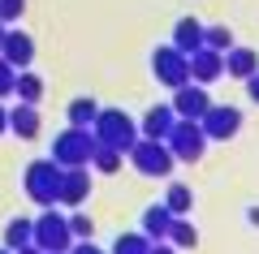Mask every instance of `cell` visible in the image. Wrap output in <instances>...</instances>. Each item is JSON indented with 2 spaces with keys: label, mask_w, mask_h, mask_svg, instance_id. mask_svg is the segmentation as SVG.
I'll list each match as a JSON object with an SVG mask.
<instances>
[{
  "label": "cell",
  "mask_w": 259,
  "mask_h": 254,
  "mask_svg": "<svg viewBox=\"0 0 259 254\" xmlns=\"http://www.w3.org/2000/svg\"><path fill=\"white\" fill-rule=\"evenodd\" d=\"M22 13H26V0H0V22H5V26L22 22Z\"/></svg>",
  "instance_id": "4316f807"
},
{
  "label": "cell",
  "mask_w": 259,
  "mask_h": 254,
  "mask_svg": "<svg viewBox=\"0 0 259 254\" xmlns=\"http://www.w3.org/2000/svg\"><path fill=\"white\" fill-rule=\"evenodd\" d=\"M164 241H173L177 250H190V245H199V228H194L186 216H173V228H168Z\"/></svg>",
  "instance_id": "44dd1931"
},
{
  "label": "cell",
  "mask_w": 259,
  "mask_h": 254,
  "mask_svg": "<svg viewBox=\"0 0 259 254\" xmlns=\"http://www.w3.org/2000/svg\"><path fill=\"white\" fill-rule=\"evenodd\" d=\"M130 164H134L143 177H168L177 160H173V151H168L164 142H156V138H143V134H139V142L130 146Z\"/></svg>",
  "instance_id": "8992f818"
},
{
  "label": "cell",
  "mask_w": 259,
  "mask_h": 254,
  "mask_svg": "<svg viewBox=\"0 0 259 254\" xmlns=\"http://www.w3.org/2000/svg\"><path fill=\"white\" fill-rule=\"evenodd\" d=\"M207 108H212V95H207V86H199V82H186V86L173 91V112H177V117L199 121Z\"/></svg>",
  "instance_id": "30bf717a"
},
{
  "label": "cell",
  "mask_w": 259,
  "mask_h": 254,
  "mask_svg": "<svg viewBox=\"0 0 259 254\" xmlns=\"http://www.w3.org/2000/svg\"><path fill=\"white\" fill-rule=\"evenodd\" d=\"M121 160H125V151H117V146H108V142L95 138V151H91V168L95 173H117Z\"/></svg>",
  "instance_id": "d6986e66"
},
{
  "label": "cell",
  "mask_w": 259,
  "mask_h": 254,
  "mask_svg": "<svg viewBox=\"0 0 259 254\" xmlns=\"http://www.w3.org/2000/svg\"><path fill=\"white\" fill-rule=\"evenodd\" d=\"M39 129H44V117H39L35 104H18V108H9V134H18L22 142H30V138H39Z\"/></svg>",
  "instance_id": "5bb4252c"
},
{
  "label": "cell",
  "mask_w": 259,
  "mask_h": 254,
  "mask_svg": "<svg viewBox=\"0 0 259 254\" xmlns=\"http://www.w3.org/2000/svg\"><path fill=\"white\" fill-rule=\"evenodd\" d=\"M5 30H9V26H5V22H0V43H5Z\"/></svg>",
  "instance_id": "e575fe53"
},
{
  "label": "cell",
  "mask_w": 259,
  "mask_h": 254,
  "mask_svg": "<svg viewBox=\"0 0 259 254\" xmlns=\"http://www.w3.org/2000/svg\"><path fill=\"white\" fill-rule=\"evenodd\" d=\"M186 65H190V82H199V86H212L216 78H225V56L212 52V47L190 52V56H186Z\"/></svg>",
  "instance_id": "8fae6325"
},
{
  "label": "cell",
  "mask_w": 259,
  "mask_h": 254,
  "mask_svg": "<svg viewBox=\"0 0 259 254\" xmlns=\"http://www.w3.org/2000/svg\"><path fill=\"white\" fill-rule=\"evenodd\" d=\"M164 207L173 211V216H190V211H194V194H190V185L173 181V185H168V194H164Z\"/></svg>",
  "instance_id": "7402d4cb"
},
{
  "label": "cell",
  "mask_w": 259,
  "mask_h": 254,
  "mask_svg": "<svg viewBox=\"0 0 259 254\" xmlns=\"http://www.w3.org/2000/svg\"><path fill=\"white\" fill-rule=\"evenodd\" d=\"M0 134H9V108L0 104Z\"/></svg>",
  "instance_id": "1f68e13d"
},
{
  "label": "cell",
  "mask_w": 259,
  "mask_h": 254,
  "mask_svg": "<svg viewBox=\"0 0 259 254\" xmlns=\"http://www.w3.org/2000/svg\"><path fill=\"white\" fill-rule=\"evenodd\" d=\"M91 134L100 142H108V146H117V151L130 155V146L139 142V121L130 117L125 108H100L95 121H91Z\"/></svg>",
  "instance_id": "6da1fadb"
},
{
  "label": "cell",
  "mask_w": 259,
  "mask_h": 254,
  "mask_svg": "<svg viewBox=\"0 0 259 254\" xmlns=\"http://www.w3.org/2000/svg\"><path fill=\"white\" fill-rule=\"evenodd\" d=\"M255 69H259V52L255 47H229V52H225V78H242L246 82Z\"/></svg>",
  "instance_id": "9a60e30c"
},
{
  "label": "cell",
  "mask_w": 259,
  "mask_h": 254,
  "mask_svg": "<svg viewBox=\"0 0 259 254\" xmlns=\"http://www.w3.org/2000/svg\"><path fill=\"white\" fill-rule=\"evenodd\" d=\"M13 254H44V250H39V245L30 241V245H22V250H13Z\"/></svg>",
  "instance_id": "d6a6232c"
},
{
  "label": "cell",
  "mask_w": 259,
  "mask_h": 254,
  "mask_svg": "<svg viewBox=\"0 0 259 254\" xmlns=\"http://www.w3.org/2000/svg\"><path fill=\"white\" fill-rule=\"evenodd\" d=\"M91 198V168H61V185H56V202L61 207H82V202Z\"/></svg>",
  "instance_id": "9c48e42d"
},
{
  "label": "cell",
  "mask_w": 259,
  "mask_h": 254,
  "mask_svg": "<svg viewBox=\"0 0 259 254\" xmlns=\"http://www.w3.org/2000/svg\"><path fill=\"white\" fill-rule=\"evenodd\" d=\"M13 95H18V104H39L44 99V78L30 69H18V78H13Z\"/></svg>",
  "instance_id": "ac0fdd59"
},
{
  "label": "cell",
  "mask_w": 259,
  "mask_h": 254,
  "mask_svg": "<svg viewBox=\"0 0 259 254\" xmlns=\"http://www.w3.org/2000/svg\"><path fill=\"white\" fill-rule=\"evenodd\" d=\"M164 146L173 151V160L199 164V160H203V151H207V134H203V125H199V121L177 117L173 129H168V138H164Z\"/></svg>",
  "instance_id": "277c9868"
},
{
  "label": "cell",
  "mask_w": 259,
  "mask_h": 254,
  "mask_svg": "<svg viewBox=\"0 0 259 254\" xmlns=\"http://www.w3.org/2000/svg\"><path fill=\"white\" fill-rule=\"evenodd\" d=\"M246 95H250V104H259V69L246 78Z\"/></svg>",
  "instance_id": "f546056e"
},
{
  "label": "cell",
  "mask_w": 259,
  "mask_h": 254,
  "mask_svg": "<svg viewBox=\"0 0 259 254\" xmlns=\"http://www.w3.org/2000/svg\"><path fill=\"white\" fill-rule=\"evenodd\" d=\"M168 39H173V47H177V52H186V56L199 52V47H203V22L182 18V22L173 26V35H168Z\"/></svg>",
  "instance_id": "2e32d148"
},
{
  "label": "cell",
  "mask_w": 259,
  "mask_h": 254,
  "mask_svg": "<svg viewBox=\"0 0 259 254\" xmlns=\"http://www.w3.org/2000/svg\"><path fill=\"white\" fill-rule=\"evenodd\" d=\"M0 254H13V250H9V245H0Z\"/></svg>",
  "instance_id": "d590c367"
},
{
  "label": "cell",
  "mask_w": 259,
  "mask_h": 254,
  "mask_svg": "<svg viewBox=\"0 0 259 254\" xmlns=\"http://www.w3.org/2000/svg\"><path fill=\"white\" fill-rule=\"evenodd\" d=\"M30 241H35L44 254H69V245H74L69 216H65V211H39V220H35V237H30Z\"/></svg>",
  "instance_id": "5b68a950"
},
{
  "label": "cell",
  "mask_w": 259,
  "mask_h": 254,
  "mask_svg": "<svg viewBox=\"0 0 259 254\" xmlns=\"http://www.w3.org/2000/svg\"><path fill=\"white\" fill-rule=\"evenodd\" d=\"M95 112H100V104H95L91 95H78V99H69V108H65V117H69V125H87V129H91Z\"/></svg>",
  "instance_id": "ffe728a7"
},
{
  "label": "cell",
  "mask_w": 259,
  "mask_h": 254,
  "mask_svg": "<svg viewBox=\"0 0 259 254\" xmlns=\"http://www.w3.org/2000/svg\"><path fill=\"white\" fill-rule=\"evenodd\" d=\"M151 78H156L160 86H168V91L186 86V82H190V65H186V52H177L173 43L156 47V52H151Z\"/></svg>",
  "instance_id": "52a82bcc"
},
{
  "label": "cell",
  "mask_w": 259,
  "mask_h": 254,
  "mask_svg": "<svg viewBox=\"0 0 259 254\" xmlns=\"http://www.w3.org/2000/svg\"><path fill=\"white\" fill-rule=\"evenodd\" d=\"M69 254H108V250L91 245V237H87V241H74V245H69Z\"/></svg>",
  "instance_id": "f1b7e54d"
},
{
  "label": "cell",
  "mask_w": 259,
  "mask_h": 254,
  "mask_svg": "<svg viewBox=\"0 0 259 254\" xmlns=\"http://www.w3.org/2000/svg\"><path fill=\"white\" fill-rule=\"evenodd\" d=\"M0 56H5L13 69H30V61H35V39H30L26 30H5Z\"/></svg>",
  "instance_id": "7c38bea8"
},
{
  "label": "cell",
  "mask_w": 259,
  "mask_h": 254,
  "mask_svg": "<svg viewBox=\"0 0 259 254\" xmlns=\"http://www.w3.org/2000/svg\"><path fill=\"white\" fill-rule=\"evenodd\" d=\"M199 125H203L207 142H229L242 129V108H233V104H212V108L199 117Z\"/></svg>",
  "instance_id": "ba28073f"
},
{
  "label": "cell",
  "mask_w": 259,
  "mask_h": 254,
  "mask_svg": "<svg viewBox=\"0 0 259 254\" xmlns=\"http://www.w3.org/2000/svg\"><path fill=\"white\" fill-rule=\"evenodd\" d=\"M30 237H35V220H9L5 224V245L9 250H22V245H30Z\"/></svg>",
  "instance_id": "603a6c76"
},
{
  "label": "cell",
  "mask_w": 259,
  "mask_h": 254,
  "mask_svg": "<svg viewBox=\"0 0 259 254\" xmlns=\"http://www.w3.org/2000/svg\"><path fill=\"white\" fill-rule=\"evenodd\" d=\"M203 47H212V52H229L233 47V30L229 26H203Z\"/></svg>",
  "instance_id": "d4e9b609"
},
{
  "label": "cell",
  "mask_w": 259,
  "mask_h": 254,
  "mask_svg": "<svg viewBox=\"0 0 259 254\" xmlns=\"http://www.w3.org/2000/svg\"><path fill=\"white\" fill-rule=\"evenodd\" d=\"M147 254H177V245H173V241H151Z\"/></svg>",
  "instance_id": "4dcf8cb0"
},
{
  "label": "cell",
  "mask_w": 259,
  "mask_h": 254,
  "mask_svg": "<svg viewBox=\"0 0 259 254\" xmlns=\"http://www.w3.org/2000/svg\"><path fill=\"white\" fill-rule=\"evenodd\" d=\"M91 151H95V134L87 125H69V129H61L56 134V142H52V160L61 164V168H91Z\"/></svg>",
  "instance_id": "3957f363"
},
{
  "label": "cell",
  "mask_w": 259,
  "mask_h": 254,
  "mask_svg": "<svg viewBox=\"0 0 259 254\" xmlns=\"http://www.w3.org/2000/svg\"><path fill=\"white\" fill-rule=\"evenodd\" d=\"M173 121H177L173 104H156V108H147V117L139 121V134H143V138H156V142H164L168 129H173Z\"/></svg>",
  "instance_id": "4fadbf2b"
},
{
  "label": "cell",
  "mask_w": 259,
  "mask_h": 254,
  "mask_svg": "<svg viewBox=\"0 0 259 254\" xmlns=\"http://www.w3.org/2000/svg\"><path fill=\"white\" fill-rule=\"evenodd\" d=\"M168 228H173V211H168L164 202H156V207H147V211H143V233H147L151 241H164V237H168Z\"/></svg>",
  "instance_id": "e0dca14e"
},
{
  "label": "cell",
  "mask_w": 259,
  "mask_h": 254,
  "mask_svg": "<svg viewBox=\"0 0 259 254\" xmlns=\"http://www.w3.org/2000/svg\"><path fill=\"white\" fill-rule=\"evenodd\" d=\"M56 185H61V164L48 155V160H30L26 173H22V190L35 207H56Z\"/></svg>",
  "instance_id": "7a4b0ae2"
},
{
  "label": "cell",
  "mask_w": 259,
  "mask_h": 254,
  "mask_svg": "<svg viewBox=\"0 0 259 254\" xmlns=\"http://www.w3.org/2000/svg\"><path fill=\"white\" fill-rule=\"evenodd\" d=\"M69 233H74V241H87V237H95V220L87 211H74L69 216Z\"/></svg>",
  "instance_id": "484cf974"
},
{
  "label": "cell",
  "mask_w": 259,
  "mask_h": 254,
  "mask_svg": "<svg viewBox=\"0 0 259 254\" xmlns=\"http://www.w3.org/2000/svg\"><path fill=\"white\" fill-rule=\"evenodd\" d=\"M151 250V237L147 233H121L117 241H112L108 254H147Z\"/></svg>",
  "instance_id": "cb8c5ba5"
},
{
  "label": "cell",
  "mask_w": 259,
  "mask_h": 254,
  "mask_svg": "<svg viewBox=\"0 0 259 254\" xmlns=\"http://www.w3.org/2000/svg\"><path fill=\"white\" fill-rule=\"evenodd\" d=\"M13 78H18V69L0 56V99H5V95H13Z\"/></svg>",
  "instance_id": "83f0119b"
},
{
  "label": "cell",
  "mask_w": 259,
  "mask_h": 254,
  "mask_svg": "<svg viewBox=\"0 0 259 254\" xmlns=\"http://www.w3.org/2000/svg\"><path fill=\"white\" fill-rule=\"evenodd\" d=\"M246 220H250V224L259 228V207H250V211H246Z\"/></svg>",
  "instance_id": "836d02e7"
}]
</instances>
